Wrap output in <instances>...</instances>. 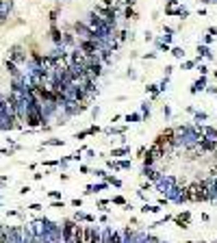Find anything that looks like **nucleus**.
<instances>
[{
    "mask_svg": "<svg viewBox=\"0 0 217 243\" xmlns=\"http://www.w3.org/2000/svg\"><path fill=\"white\" fill-rule=\"evenodd\" d=\"M100 48H106V46H104V41H100V39H78V50H81L85 56H93V54H98Z\"/></svg>",
    "mask_w": 217,
    "mask_h": 243,
    "instance_id": "nucleus-1",
    "label": "nucleus"
},
{
    "mask_svg": "<svg viewBox=\"0 0 217 243\" xmlns=\"http://www.w3.org/2000/svg\"><path fill=\"white\" fill-rule=\"evenodd\" d=\"M74 228H76V221L74 219H65L63 226H61V239L65 243H72L74 239Z\"/></svg>",
    "mask_w": 217,
    "mask_h": 243,
    "instance_id": "nucleus-2",
    "label": "nucleus"
},
{
    "mask_svg": "<svg viewBox=\"0 0 217 243\" xmlns=\"http://www.w3.org/2000/svg\"><path fill=\"white\" fill-rule=\"evenodd\" d=\"M9 59L13 63H22V61H26V52H24L22 46H11L9 48Z\"/></svg>",
    "mask_w": 217,
    "mask_h": 243,
    "instance_id": "nucleus-3",
    "label": "nucleus"
},
{
    "mask_svg": "<svg viewBox=\"0 0 217 243\" xmlns=\"http://www.w3.org/2000/svg\"><path fill=\"white\" fill-rule=\"evenodd\" d=\"M174 221H176V226L178 228H189V221H191V213L189 211H185V213H178L176 217H174Z\"/></svg>",
    "mask_w": 217,
    "mask_h": 243,
    "instance_id": "nucleus-4",
    "label": "nucleus"
},
{
    "mask_svg": "<svg viewBox=\"0 0 217 243\" xmlns=\"http://www.w3.org/2000/svg\"><path fill=\"white\" fill-rule=\"evenodd\" d=\"M72 243H87L85 226H78V224H76V228H74V239H72Z\"/></svg>",
    "mask_w": 217,
    "mask_h": 243,
    "instance_id": "nucleus-5",
    "label": "nucleus"
},
{
    "mask_svg": "<svg viewBox=\"0 0 217 243\" xmlns=\"http://www.w3.org/2000/svg\"><path fill=\"white\" fill-rule=\"evenodd\" d=\"M4 67H7V72L11 74V78H15V76H22V72L17 70V63H13L11 59H7V61H4Z\"/></svg>",
    "mask_w": 217,
    "mask_h": 243,
    "instance_id": "nucleus-6",
    "label": "nucleus"
},
{
    "mask_svg": "<svg viewBox=\"0 0 217 243\" xmlns=\"http://www.w3.org/2000/svg\"><path fill=\"white\" fill-rule=\"evenodd\" d=\"M143 176L148 178V180H161V172H156L154 167H143Z\"/></svg>",
    "mask_w": 217,
    "mask_h": 243,
    "instance_id": "nucleus-7",
    "label": "nucleus"
},
{
    "mask_svg": "<svg viewBox=\"0 0 217 243\" xmlns=\"http://www.w3.org/2000/svg\"><path fill=\"white\" fill-rule=\"evenodd\" d=\"M50 37H52V41H54V44H61V41H63V33L59 31V26H57V24H52V26H50Z\"/></svg>",
    "mask_w": 217,
    "mask_h": 243,
    "instance_id": "nucleus-8",
    "label": "nucleus"
},
{
    "mask_svg": "<svg viewBox=\"0 0 217 243\" xmlns=\"http://www.w3.org/2000/svg\"><path fill=\"white\" fill-rule=\"evenodd\" d=\"M202 89H206V76H200V78L193 83V87H191V94H198V91H202Z\"/></svg>",
    "mask_w": 217,
    "mask_h": 243,
    "instance_id": "nucleus-9",
    "label": "nucleus"
},
{
    "mask_svg": "<svg viewBox=\"0 0 217 243\" xmlns=\"http://www.w3.org/2000/svg\"><path fill=\"white\" fill-rule=\"evenodd\" d=\"M111 52H113V50H111V48H100V52H98V56H100V61H102V63H106V61H111Z\"/></svg>",
    "mask_w": 217,
    "mask_h": 243,
    "instance_id": "nucleus-10",
    "label": "nucleus"
},
{
    "mask_svg": "<svg viewBox=\"0 0 217 243\" xmlns=\"http://www.w3.org/2000/svg\"><path fill=\"white\" fill-rule=\"evenodd\" d=\"M124 154H130V148H115V150L111 152V156H113V158H117V156H124Z\"/></svg>",
    "mask_w": 217,
    "mask_h": 243,
    "instance_id": "nucleus-11",
    "label": "nucleus"
},
{
    "mask_svg": "<svg viewBox=\"0 0 217 243\" xmlns=\"http://www.w3.org/2000/svg\"><path fill=\"white\" fill-rule=\"evenodd\" d=\"M200 56H206V59H211L213 54H211V50H209V46H198V59Z\"/></svg>",
    "mask_w": 217,
    "mask_h": 243,
    "instance_id": "nucleus-12",
    "label": "nucleus"
},
{
    "mask_svg": "<svg viewBox=\"0 0 217 243\" xmlns=\"http://www.w3.org/2000/svg\"><path fill=\"white\" fill-rule=\"evenodd\" d=\"M111 239H113V232H111V230L106 228V230H104V232L100 235V243H111Z\"/></svg>",
    "mask_w": 217,
    "mask_h": 243,
    "instance_id": "nucleus-13",
    "label": "nucleus"
},
{
    "mask_svg": "<svg viewBox=\"0 0 217 243\" xmlns=\"http://www.w3.org/2000/svg\"><path fill=\"white\" fill-rule=\"evenodd\" d=\"M74 44V35L72 33H63V41H61V46H72Z\"/></svg>",
    "mask_w": 217,
    "mask_h": 243,
    "instance_id": "nucleus-14",
    "label": "nucleus"
},
{
    "mask_svg": "<svg viewBox=\"0 0 217 243\" xmlns=\"http://www.w3.org/2000/svg\"><path fill=\"white\" fill-rule=\"evenodd\" d=\"M124 17H126V20H137V13H135L132 7H126V9H124Z\"/></svg>",
    "mask_w": 217,
    "mask_h": 243,
    "instance_id": "nucleus-15",
    "label": "nucleus"
},
{
    "mask_svg": "<svg viewBox=\"0 0 217 243\" xmlns=\"http://www.w3.org/2000/svg\"><path fill=\"white\" fill-rule=\"evenodd\" d=\"M141 211H143V213H159V211H161V206H159V204H152V206H150V204H145Z\"/></svg>",
    "mask_w": 217,
    "mask_h": 243,
    "instance_id": "nucleus-16",
    "label": "nucleus"
},
{
    "mask_svg": "<svg viewBox=\"0 0 217 243\" xmlns=\"http://www.w3.org/2000/svg\"><path fill=\"white\" fill-rule=\"evenodd\" d=\"M106 182H109V185H113V187H122V180H120V178H115V176H106Z\"/></svg>",
    "mask_w": 217,
    "mask_h": 243,
    "instance_id": "nucleus-17",
    "label": "nucleus"
},
{
    "mask_svg": "<svg viewBox=\"0 0 217 243\" xmlns=\"http://www.w3.org/2000/svg\"><path fill=\"white\" fill-rule=\"evenodd\" d=\"M148 91L152 94V98H156L159 96V91H161V87H159V85H148Z\"/></svg>",
    "mask_w": 217,
    "mask_h": 243,
    "instance_id": "nucleus-18",
    "label": "nucleus"
},
{
    "mask_svg": "<svg viewBox=\"0 0 217 243\" xmlns=\"http://www.w3.org/2000/svg\"><path fill=\"white\" fill-rule=\"evenodd\" d=\"M170 52H172V54L176 56V59H182V56H185V52H182V48H172Z\"/></svg>",
    "mask_w": 217,
    "mask_h": 243,
    "instance_id": "nucleus-19",
    "label": "nucleus"
},
{
    "mask_svg": "<svg viewBox=\"0 0 217 243\" xmlns=\"http://www.w3.org/2000/svg\"><path fill=\"white\" fill-rule=\"evenodd\" d=\"M43 146H63L61 139H50V141H43Z\"/></svg>",
    "mask_w": 217,
    "mask_h": 243,
    "instance_id": "nucleus-20",
    "label": "nucleus"
},
{
    "mask_svg": "<svg viewBox=\"0 0 217 243\" xmlns=\"http://www.w3.org/2000/svg\"><path fill=\"white\" fill-rule=\"evenodd\" d=\"M111 202H113V204H126V197H124V195H115Z\"/></svg>",
    "mask_w": 217,
    "mask_h": 243,
    "instance_id": "nucleus-21",
    "label": "nucleus"
},
{
    "mask_svg": "<svg viewBox=\"0 0 217 243\" xmlns=\"http://www.w3.org/2000/svg\"><path fill=\"white\" fill-rule=\"evenodd\" d=\"M141 119V115L139 113H132V115H126V122H139Z\"/></svg>",
    "mask_w": 217,
    "mask_h": 243,
    "instance_id": "nucleus-22",
    "label": "nucleus"
},
{
    "mask_svg": "<svg viewBox=\"0 0 217 243\" xmlns=\"http://www.w3.org/2000/svg\"><path fill=\"white\" fill-rule=\"evenodd\" d=\"M89 243H100V232H98V230H93V235H91Z\"/></svg>",
    "mask_w": 217,
    "mask_h": 243,
    "instance_id": "nucleus-23",
    "label": "nucleus"
},
{
    "mask_svg": "<svg viewBox=\"0 0 217 243\" xmlns=\"http://www.w3.org/2000/svg\"><path fill=\"white\" fill-rule=\"evenodd\" d=\"M111 243H122V232H113V239Z\"/></svg>",
    "mask_w": 217,
    "mask_h": 243,
    "instance_id": "nucleus-24",
    "label": "nucleus"
},
{
    "mask_svg": "<svg viewBox=\"0 0 217 243\" xmlns=\"http://www.w3.org/2000/svg\"><path fill=\"white\" fill-rule=\"evenodd\" d=\"M115 37H117L120 41H124V39L128 37V33H126V31H120V33H115Z\"/></svg>",
    "mask_w": 217,
    "mask_h": 243,
    "instance_id": "nucleus-25",
    "label": "nucleus"
},
{
    "mask_svg": "<svg viewBox=\"0 0 217 243\" xmlns=\"http://www.w3.org/2000/svg\"><path fill=\"white\" fill-rule=\"evenodd\" d=\"M191 67H195V61H185L182 63V70H191Z\"/></svg>",
    "mask_w": 217,
    "mask_h": 243,
    "instance_id": "nucleus-26",
    "label": "nucleus"
},
{
    "mask_svg": "<svg viewBox=\"0 0 217 243\" xmlns=\"http://www.w3.org/2000/svg\"><path fill=\"white\" fill-rule=\"evenodd\" d=\"M96 176H98V178H104V180H106V176H109V174H106L104 169H96Z\"/></svg>",
    "mask_w": 217,
    "mask_h": 243,
    "instance_id": "nucleus-27",
    "label": "nucleus"
},
{
    "mask_svg": "<svg viewBox=\"0 0 217 243\" xmlns=\"http://www.w3.org/2000/svg\"><path fill=\"white\" fill-rule=\"evenodd\" d=\"M87 130H89V135H98V133H100V128H98V126H89Z\"/></svg>",
    "mask_w": 217,
    "mask_h": 243,
    "instance_id": "nucleus-28",
    "label": "nucleus"
},
{
    "mask_svg": "<svg viewBox=\"0 0 217 243\" xmlns=\"http://www.w3.org/2000/svg\"><path fill=\"white\" fill-rule=\"evenodd\" d=\"M72 206H76V208L83 206V200H81V197H74V200H72Z\"/></svg>",
    "mask_w": 217,
    "mask_h": 243,
    "instance_id": "nucleus-29",
    "label": "nucleus"
},
{
    "mask_svg": "<svg viewBox=\"0 0 217 243\" xmlns=\"http://www.w3.org/2000/svg\"><path fill=\"white\" fill-rule=\"evenodd\" d=\"M198 70H200V74H202V76H206V74H209V67H206V65H200Z\"/></svg>",
    "mask_w": 217,
    "mask_h": 243,
    "instance_id": "nucleus-30",
    "label": "nucleus"
},
{
    "mask_svg": "<svg viewBox=\"0 0 217 243\" xmlns=\"http://www.w3.org/2000/svg\"><path fill=\"white\" fill-rule=\"evenodd\" d=\"M209 115L206 113H195V122H200V119H206Z\"/></svg>",
    "mask_w": 217,
    "mask_h": 243,
    "instance_id": "nucleus-31",
    "label": "nucleus"
},
{
    "mask_svg": "<svg viewBox=\"0 0 217 243\" xmlns=\"http://www.w3.org/2000/svg\"><path fill=\"white\" fill-rule=\"evenodd\" d=\"M85 137H89V130H83V133L76 135V139H85Z\"/></svg>",
    "mask_w": 217,
    "mask_h": 243,
    "instance_id": "nucleus-32",
    "label": "nucleus"
},
{
    "mask_svg": "<svg viewBox=\"0 0 217 243\" xmlns=\"http://www.w3.org/2000/svg\"><path fill=\"white\" fill-rule=\"evenodd\" d=\"M63 206H65L63 200H61V202H52V208H63Z\"/></svg>",
    "mask_w": 217,
    "mask_h": 243,
    "instance_id": "nucleus-33",
    "label": "nucleus"
},
{
    "mask_svg": "<svg viewBox=\"0 0 217 243\" xmlns=\"http://www.w3.org/2000/svg\"><path fill=\"white\" fill-rule=\"evenodd\" d=\"M120 167H122V169H126V167H130V161H120Z\"/></svg>",
    "mask_w": 217,
    "mask_h": 243,
    "instance_id": "nucleus-34",
    "label": "nucleus"
},
{
    "mask_svg": "<svg viewBox=\"0 0 217 243\" xmlns=\"http://www.w3.org/2000/svg\"><path fill=\"white\" fill-rule=\"evenodd\" d=\"M57 15H59V13H57V11H52V13H50V22H52V24H54V22H57Z\"/></svg>",
    "mask_w": 217,
    "mask_h": 243,
    "instance_id": "nucleus-35",
    "label": "nucleus"
},
{
    "mask_svg": "<svg viewBox=\"0 0 217 243\" xmlns=\"http://www.w3.org/2000/svg\"><path fill=\"white\" fill-rule=\"evenodd\" d=\"M20 193H22V195H26V193H31V187H22V189H20Z\"/></svg>",
    "mask_w": 217,
    "mask_h": 243,
    "instance_id": "nucleus-36",
    "label": "nucleus"
},
{
    "mask_svg": "<svg viewBox=\"0 0 217 243\" xmlns=\"http://www.w3.org/2000/svg\"><path fill=\"white\" fill-rule=\"evenodd\" d=\"M143 59H156V52H148V54H145Z\"/></svg>",
    "mask_w": 217,
    "mask_h": 243,
    "instance_id": "nucleus-37",
    "label": "nucleus"
},
{
    "mask_svg": "<svg viewBox=\"0 0 217 243\" xmlns=\"http://www.w3.org/2000/svg\"><path fill=\"white\" fill-rule=\"evenodd\" d=\"M28 208H31V211H39V208H42V204H31Z\"/></svg>",
    "mask_w": 217,
    "mask_h": 243,
    "instance_id": "nucleus-38",
    "label": "nucleus"
},
{
    "mask_svg": "<svg viewBox=\"0 0 217 243\" xmlns=\"http://www.w3.org/2000/svg\"><path fill=\"white\" fill-rule=\"evenodd\" d=\"M50 197H61V191H50Z\"/></svg>",
    "mask_w": 217,
    "mask_h": 243,
    "instance_id": "nucleus-39",
    "label": "nucleus"
},
{
    "mask_svg": "<svg viewBox=\"0 0 217 243\" xmlns=\"http://www.w3.org/2000/svg\"><path fill=\"white\" fill-rule=\"evenodd\" d=\"M200 2H206V4H209V2H215V0H200Z\"/></svg>",
    "mask_w": 217,
    "mask_h": 243,
    "instance_id": "nucleus-40",
    "label": "nucleus"
},
{
    "mask_svg": "<svg viewBox=\"0 0 217 243\" xmlns=\"http://www.w3.org/2000/svg\"><path fill=\"white\" fill-rule=\"evenodd\" d=\"M213 76H215V80H217V70H215V74H213Z\"/></svg>",
    "mask_w": 217,
    "mask_h": 243,
    "instance_id": "nucleus-41",
    "label": "nucleus"
},
{
    "mask_svg": "<svg viewBox=\"0 0 217 243\" xmlns=\"http://www.w3.org/2000/svg\"><path fill=\"white\" fill-rule=\"evenodd\" d=\"M59 2H61V0H59Z\"/></svg>",
    "mask_w": 217,
    "mask_h": 243,
    "instance_id": "nucleus-42",
    "label": "nucleus"
}]
</instances>
